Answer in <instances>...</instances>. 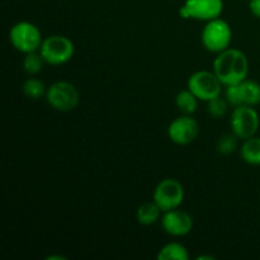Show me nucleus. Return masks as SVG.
<instances>
[{"mask_svg":"<svg viewBox=\"0 0 260 260\" xmlns=\"http://www.w3.org/2000/svg\"><path fill=\"white\" fill-rule=\"evenodd\" d=\"M22 90L27 98L33 99V101H37L42 96H46V93H47V88H46L45 83L36 78L27 79L23 84Z\"/></svg>","mask_w":260,"mask_h":260,"instance_id":"nucleus-17","label":"nucleus"},{"mask_svg":"<svg viewBox=\"0 0 260 260\" xmlns=\"http://www.w3.org/2000/svg\"><path fill=\"white\" fill-rule=\"evenodd\" d=\"M47 103L58 112H70L78 107L80 95L78 89L69 81H56L46 93Z\"/></svg>","mask_w":260,"mask_h":260,"instance_id":"nucleus-6","label":"nucleus"},{"mask_svg":"<svg viewBox=\"0 0 260 260\" xmlns=\"http://www.w3.org/2000/svg\"><path fill=\"white\" fill-rule=\"evenodd\" d=\"M161 225L165 233L169 235L180 238L185 236L192 231L193 218L188 212L182 210H170L164 212L161 218Z\"/></svg>","mask_w":260,"mask_h":260,"instance_id":"nucleus-11","label":"nucleus"},{"mask_svg":"<svg viewBox=\"0 0 260 260\" xmlns=\"http://www.w3.org/2000/svg\"><path fill=\"white\" fill-rule=\"evenodd\" d=\"M238 147V137L235 135H223L216 142V150L221 155H230Z\"/></svg>","mask_w":260,"mask_h":260,"instance_id":"nucleus-19","label":"nucleus"},{"mask_svg":"<svg viewBox=\"0 0 260 260\" xmlns=\"http://www.w3.org/2000/svg\"><path fill=\"white\" fill-rule=\"evenodd\" d=\"M47 259H48V260H53V259H58V260H65V258H63V256H53V255L48 256Z\"/></svg>","mask_w":260,"mask_h":260,"instance_id":"nucleus-23","label":"nucleus"},{"mask_svg":"<svg viewBox=\"0 0 260 260\" xmlns=\"http://www.w3.org/2000/svg\"><path fill=\"white\" fill-rule=\"evenodd\" d=\"M241 104L243 106H256L260 103V84L254 80L245 79L239 83Z\"/></svg>","mask_w":260,"mask_h":260,"instance_id":"nucleus-12","label":"nucleus"},{"mask_svg":"<svg viewBox=\"0 0 260 260\" xmlns=\"http://www.w3.org/2000/svg\"><path fill=\"white\" fill-rule=\"evenodd\" d=\"M152 198L164 213L167 211L179 208L184 200V188L177 179L167 178L156 185Z\"/></svg>","mask_w":260,"mask_h":260,"instance_id":"nucleus-9","label":"nucleus"},{"mask_svg":"<svg viewBox=\"0 0 260 260\" xmlns=\"http://www.w3.org/2000/svg\"><path fill=\"white\" fill-rule=\"evenodd\" d=\"M75 47L70 38L61 35H52L45 38L40 47V53L46 63L58 66L69 62L73 58Z\"/></svg>","mask_w":260,"mask_h":260,"instance_id":"nucleus-3","label":"nucleus"},{"mask_svg":"<svg viewBox=\"0 0 260 260\" xmlns=\"http://www.w3.org/2000/svg\"><path fill=\"white\" fill-rule=\"evenodd\" d=\"M202 45L210 52L220 53L228 50L233 41L230 24L220 17L208 20L202 30Z\"/></svg>","mask_w":260,"mask_h":260,"instance_id":"nucleus-2","label":"nucleus"},{"mask_svg":"<svg viewBox=\"0 0 260 260\" xmlns=\"http://www.w3.org/2000/svg\"><path fill=\"white\" fill-rule=\"evenodd\" d=\"M45 62V58L42 57L41 53H25V57L23 60V69H24V71L28 75H37V74H40L42 71L43 63Z\"/></svg>","mask_w":260,"mask_h":260,"instance_id":"nucleus-18","label":"nucleus"},{"mask_svg":"<svg viewBox=\"0 0 260 260\" xmlns=\"http://www.w3.org/2000/svg\"><path fill=\"white\" fill-rule=\"evenodd\" d=\"M187 85L200 101L210 102L221 95L223 84L213 71L201 70L189 76Z\"/></svg>","mask_w":260,"mask_h":260,"instance_id":"nucleus-5","label":"nucleus"},{"mask_svg":"<svg viewBox=\"0 0 260 260\" xmlns=\"http://www.w3.org/2000/svg\"><path fill=\"white\" fill-rule=\"evenodd\" d=\"M223 12V0H185L180 7L179 15L183 19L208 22L216 19Z\"/></svg>","mask_w":260,"mask_h":260,"instance_id":"nucleus-8","label":"nucleus"},{"mask_svg":"<svg viewBox=\"0 0 260 260\" xmlns=\"http://www.w3.org/2000/svg\"><path fill=\"white\" fill-rule=\"evenodd\" d=\"M240 155L246 164L260 165V137H250L244 140Z\"/></svg>","mask_w":260,"mask_h":260,"instance_id":"nucleus-13","label":"nucleus"},{"mask_svg":"<svg viewBox=\"0 0 260 260\" xmlns=\"http://www.w3.org/2000/svg\"><path fill=\"white\" fill-rule=\"evenodd\" d=\"M198 101L200 99L189 90V89H183L175 96V104L178 109L183 114H193L198 108Z\"/></svg>","mask_w":260,"mask_h":260,"instance_id":"nucleus-15","label":"nucleus"},{"mask_svg":"<svg viewBox=\"0 0 260 260\" xmlns=\"http://www.w3.org/2000/svg\"><path fill=\"white\" fill-rule=\"evenodd\" d=\"M259 114L251 106L235 107L230 118L233 134L238 139L246 140L255 136L259 128Z\"/></svg>","mask_w":260,"mask_h":260,"instance_id":"nucleus-7","label":"nucleus"},{"mask_svg":"<svg viewBox=\"0 0 260 260\" xmlns=\"http://www.w3.org/2000/svg\"><path fill=\"white\" fill-rule=\"evenodd\" d=\"M203 259H208V260H215V256H212V255H210V256H207V255H201V256H198L197 258V260H203Z\"/></svg>","mask_w":260,"mask_h":260,"instance_id":"nucleus-22","label":"nucleus"},{"mask_svg":"<svg viewBox=\"0 0 260 260\" xmlns=\"http://www.w3.org/2000/svg\"><path fill=\"white\" fill-rule=\"evenodd\" d=\"M159 260H188L189 253L187 248L179 243H169L162 246L157 253Z\"/></svg>","mask_w":260,"mask_h":260,"instance_id":"nucleus-16","label":"nucleus"},{"mask_svg":"<svg viewBox=\"0 0 260 260\" xmlns=\"http://www.w3.org/2000/svg\"><path fill=\"white\" fill-rule=\"evenodd\" d=\"M213 73L225 86L241 83L249 73L248 57L238 48H228L213 61Z\"/></svg>","mask_w":260,"mask_h":260,"instance_id":"nucleus-1","label":"nucleus"},{"mask_svg":"<svg viewBox=\"0 0 260 260\" xmlns=\"http://www.w3.org/2000/svg\"><path fill=\"white\" fill-rule=\"evenodd\" d=\"M200 134V124L189 114L175 118L168 127V136L174 144L185 146L197 139Z\"/></svg>","mask_w":260,"mask_h":260,"instance_id":"nucleus-10","label":"nucleus"},{"mask_svg":"<svg viewBox=\"0 0 260 260\" xmlns=\"http://www.w3.org/2000/svg\"><path fill=\"white\" fill-rule=\"evenodd\" d=\"M228 109L229 102L226 101V98H222L221 95L207 102V111L210 116L213 117V118H222L228 113Z\"/></svg>","mask_w":260,"mask_h":260,"instance_id":"nucleus-20","label":"nucleus"},{"mask_svg":"<svg viewBox=\"0 0 260 260\" xmlns=\"http://www.w3.org/2000/svg\"><path fill=\"white\" fill-rule=\"evenodd\" d=\"M9 40L13 47L23 53L36 52L42 45V33L40 28L30 22H18L10 28Z\"/></svg>","mask_w":260,"mask_h":260,"instance_id":"nucleus-4","label":"nucleus"},{"mask_svg":"<svg viewBox=\"0 0 260 260\" xmlns=\"http://www.w3.org/2000/svg\"><path fill=\"white\" fill-rule=\"evenodd\" d=\"M249 9L254 17L260 18V0H250L249 2Z\"/></svg>","mask_w":260,"mask_h":260,"instance_id":"nucleus-21","label":"nucleus"},{"mask_svg":"<svg viewBox=\"0 0 260 260\" xmlns=\"http://www.w3.org/2000/svg\"><path fill=\"white\" fill-rule=\"evenodd\" d=\"M161 208L152 201L141 205L137 210V221L144 226H150L152 223L157 222L161 216Z\"/></svg>","mask_w":260,"mask_h":260,"instance_id":"nucleus-14","label":"nucleus"}]
</instances>
